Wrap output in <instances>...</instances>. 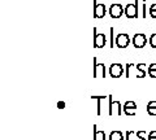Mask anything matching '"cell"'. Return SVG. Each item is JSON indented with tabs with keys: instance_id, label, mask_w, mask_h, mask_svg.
<instances>
[{
	"instance_id": "obj_1",
	"label": "cell",
	"mask_w": 156,
	"mask_h": 140,
	"mask_svg": "<svg viewBox=\"0 0 156 140\" xmlns=\"http://www.w3.org/2000/svg\"><path fill=\"white\" fill-rule=\"evenodd\" d=\"M108 114L111 117H113V115H121L122 114V105H121L120 101H113L112 99V95H108Z\"/></svg>"
},
{
	"instance_id": "obj_2",
	"label": "cell",
	"mask_w": 156,
	"mask_h": 140,
	"mask_svg": "<svg viewBox=\"0 0 156 140\" xmlns=\"http://www.w3.org/2000/svg\"><path fill=\"white\" fill-rule=\"evenodd\" d=\"M125 16L129 20L133 18H138L139 17V9H138V0H135L134 3H129L125 7Z\"/></svg>"
},
{
	"instance_id": "obj_3",
	"label": "cell",
	"mask_w": 156,
	"mask_h": 140,
	"mask_svg": "<svg viewBox=\"0 0 156 140\" xmlns=\"http://www.w3.org/2000/svg\"><path fill=\"white\" fill-rule=\"evenodd\" d=\"M108 13H109L111 18H113V20H117V18H120V17L125 13V9H124V7L121 5L120 3H113V4H112V5L109 7Z\"/></svg>"
},
{
	"instance_id": "obj_4",
	"label": "cell",
	"mask_w": 156,
	"mask_h": 140,
	"mask_svg": "<svg viewBox=\"0 0 156 140\" xmlns=\"http://www.w3.org/2000/svg\"><path fill=\"white\" fill-rule=\"evenodd\" d=\"M105 14H107L105 4L104 3H98V0H94V18L100 20V18H104Z\"/></svg>"
},
{
	"instance_id": "obj_5",
	"label": "cell",
	"mask_w": 156,
	"mask_h": 140,
	"mask_svg": "<svg viewBox=\"0 0 156 140\" xmlns=\"http://www.w3.org/2000/svg\"><path fill=\"white\" fill-rule=\"evenodd\" d=\"M107 43V38H105V34H100L98 32V29L94 27V47L95 48H103Z\"/></svg>"
},
{
	"instance_id": "obj_6",
	"label": "cell",
	"mask_w": 156,
	"mask_h": 140,
	"mask_svg": "<svg viewBox=\"0 0 156 140\" xmlns=\"http://www.w3.org/2000/svg\"><path fill=\"white\" fill-rule=\"evenodd\" d=\"M148 39L146 38L144 34H135V35L133 36V46L134 48H136V50H140V48L146 47V44H147Z\"/></svg>"
},
{
	"instance_id": "obj_7",
	"label": "cell",
	"mask_w": 156,
	"mask_h": 140,
	"mask_svg": "<svg viewBox=\"0 0 156 140\" xmlns=\"http://www.w3.org/2000/svg\"><path fill=\"white\" fill-rule=\"evenodd\" d=\"M130 44V38L128 34H119L116 35V47L120 50H124Z\"/></svg>"
},
{
	"instance_id": "obj_8",
	"label": "cell",
	"mask_w": 156,
	"mask_h": 140,
	"mask_svg": "<svg viewBox=\"0 0 156 140\" xmlns=\"http://www.w3.org/2000/svg\"><path fill=\"white\" fill-rule=\"evenodd\" d=\"M98 77H101V78H105V65L104 64H99L98 59L94 57V78Z\"/></svg>"
},
{
	"instance_id": "obj_9",
	"label": "cell",
	"mask_w": 156,
	"mask_h": 140,
	"mask_svg": "<svg viewBox=\"0 0 156 140\" xmlns=\"http://www.w3.org/2000/svg\"><path fill=\"white\" fill-rule=\"evenodd\" d=\"M124 74V66L121 64H112L109 66V75L112 78H120Z\"/></svg>"
},
{
	"instance_id": "obj_10",
	"label": "cell",
	"mask_w": 156,
	"mask_h": 140,
	"mask_svg": "<svg viewBox=\"0 0 156 140\" xmlns=\"http://www.w3.org/2000/svg\"><path fill=\"white\" fill-rule=\"evenodd\" d=\"M122 110L125 115H128V117H133L135 114V110H136V104L134 101H126L125 105L122 107Z\"/></svg>"
},
{
	"instance_id": "obj_11",
	"label": "cell",
	"mask_w": 156,
	"mask_h": 140,
	"mask_svg": "<svg viewBox=\"0 0 156 140\" xmlns=\"http://www.w3.org/2000/svg\"><path fill=\"white\" fill-rule=\"evenodd\" d=\"M105 97L108 96H91L92 100H96V114L98 115H101V101H103Z\"/></svg>"
},
{
	"instance_id": "obj_12",
	"label": "cell",
	"mask_w": 156,
	"mask_h": 140,
	"mask_svg": "<svg viewBox=\"0 0 156 140\" xmlns=\"http://www.w3.org/2000/svg\"><path fill=\"white\" fill-rule=\"evenodd\" d=\"M96 127H98L96 125H94V140H107L105 132L104 131H99Z\"/></svg>"
},
{
	"instance_id": "obj_13",
	"label": "cell",
	"mask_w": 156,
	"mask_h": 140,
	"mask_svg": "<svg viewBox=\"0 0 156 140\" xmlns=\"http://www.w3.org/2000/svg\"><path fill=\"white\" fill-rule=\"evenodd\" d=\"M109 140H124V135L121 131H112L108 136Z\"/></svg>"
},
{
	"instance_id": "obj_14",
	"label": "cell",
	"mask_w": 156,
	"mask_h": 140,
	"mask_svg": "<svg viewBox=\"0 0 156 140\" xmlns=\"http://www.w3.org/2000/svg\"><path fill=\"white\" fill-rule=\"evenodd\" d=\"M147 74L151 77V78H156V64H151V65L148 66Z\"/></svg>"
},
{
	"instance_id": "obj_15",
	"label": "cell",
	"mask_w": 156,
	"mask_h": 140,
	"mask_svg": "<svg viewBox=\"0 0 156 140\" xmlns=\"http://www.w3.org/2000/svg\"><path fill=\"white\" fill-rule=\"evenodd\" d=\"M109 35H111V48H115V46H116V38H115V29L113 27H111L109 29Z\"/></svg>"
},
{
	"instance_id": "obj_16",
	"label": "cell",
	"mask_w": 156,
	"mask_h": 140,
	"mask_svg": "<svg viewBox=\"0 0 156 140\" xmlns=\"http://www.w3.org/2000/svg\"><path fill=\"white\" fill-rule=\"evenodd\" d=\"M136 69H138L144 77H146V71H148V67H146L144 64H138V65H136Z\"/></svg>"
},
{
	"instance_id": "obj_17",
	"label": "cell",
	"mask_w": 156,
	"mask_h": 140,
	"mask_svg": "<svg viewBox=\"0 0 156 140\" xmlns=\"http://www.w3.org/2000/svg\"><path fill=\"white\" fill-rule=\"evenodd\" d=\"M148 43H150L151 48H156V34H152V35L150 36Z\"/></svg>"
},
{
	"instance_id": "obj_18",
	"label": "cell",
	"mask_w": 156,
	"mask_h": 140,
	"mask_svg": "<svg viewBox=\"0 0 156 140\" xmlns=\"http://www.w3.org/2000/svg\"><path fill=\"white\" fill-rule=\"evenodd\" d=\"M148 13H150V16L152 17V18H156V3H155V4H152V5L150 7Z\"/></svg>"
},
{
	"instance_id": "obj_19",
	"label": "cell",
	"mask_w": 156,
	"mask_h": 140,
	"mask_svg": "<svg viewBox=\"0 0 156 140\" xmlns=\"http://www.w3.org/2000/svg\"><path fill=\"white\" fill-rule=\"evenodd\" d=\"M134 66V64H126L125 65V77L126 78H129L130 77V69Z\"/></svg>"
},
{
	"instance_id": "obj_20",
	"label": "cell",
	"mask_w": 156,
	"mask_h": 140,
	"mask_svg": "<svg viewBox=\"0 0 156 140\" xmlns=\"http://www.w3.org/2000/svg\"><path fill=\"white\" fill-rule=\"evenodd\" d=\"M146 109H147V112H150V110H156V101H150L147 104V107H146Z\"/></svg>"
},
{
	"instance_id": "obj_21",
	"label": "cell",
	"mask_w": 156,
	"mask_h": 140,
	"mask_svg": "<svg viewBox=\"0 0 156 140\" xmlns=\"http://www.w3.org/2000/svg\"><path fill=\"white\" fill-rule=\"evenodd\" d=\"M135 136L138 138L139 140H146V132L144 131H136L135 132Z\"/></svg>"
},
{
	"instance_id": "obj_22",
	"label": "cell",
	"mask_w": 156,
	"mask_h": 140,
	"mask_svg": "<svg viewBox=\"0 0 156 140\" xmlns=\"http://www.w3.org/2000/svg\"><path fill=\"white\" fill-rule=\"evenodd\" d=\"M147 140H156V131H151L147 136Z\"/></svg>"
},
{
	"instance_id": "obj_23",
	"label": "cell",
	"mask_w": 156,
	"mask_h": 140,
	"mask_svg": "<svg viewBox=\"0 0 156 140\" xmlns=\"http://www.w3.org/2000/svg\"><path fill=\"white\" fill-rule=\"evenodd\" d=\"M133 134H134V131H126V134H125V140H130V136H133Z\"/></svg>"
},
{
	"instance_id": "obj_24",
	"label": "cell",
	"mask_w": 156,
	"mask_h": 140,
	"mask_svg": "<svg viewBox=\"0 0 156 140\" xmlns=\"http://www.w3.org/2000/svg\"><path fill=\"white\" fill-rule=\"evenodd\" d=\"M57 108L58 109H64L65 108V103H64V101H58V103H57Z\"/></svg>"
},
{
	"instance_id": "obj_25",
	"label": "cell",
	"mask_w": 156,
	"mask_h": 140,
	"mask_svg": "<svg viewBox=\"0 0 156 140\" xmlns=\"http://www.w3.org/2000/svg\"><path fill=\"white\" fill-rule=\"evenodd\" d=\"M142 17L146 18V0H143V14H142Z\"/></svg>"
},
{
	"instance_id": "obj_26",
	"label": "cell",
	"mask_w": 156,
	"mask_h": 140,
	"mask_svg": "<svg viewBox=\"0 0 156 140\" xmlns=\"http://www.w3.org/2000/svg\"><path fill=\"white\" fill-rule=\"evenodd\" d=\"M150 115H152V117H156V110H150V112H147Z\"/></svg>"
}]
</instances>
